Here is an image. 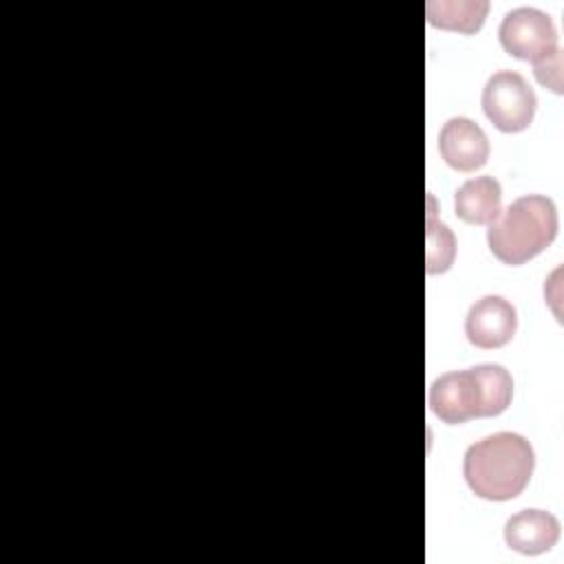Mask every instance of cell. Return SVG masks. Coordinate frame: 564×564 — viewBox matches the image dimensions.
<instances>
[{
    "label": "cell",
    "instance_id": "6da1fadb",
    "mask_svg": "<svg viewBox=\"0 0 564 564\" xmlns=\"http://www.w3.org/2000/svg\"><path fill=\"white\" fill-rule=\"evenodd\" d=\"M513 379L500 364H478L436 377L427 390L430 410L447 425L498 416L511 405Z\"/></svg>",
    "mask_w": 564,
    "mask_h": 564
},
{
    "label": "cell",
    "instance_id": "7a4b0ae2",
    "mask_svg": "<svg viewBox=\"0 0 564 564\" xmlns=\"http://www.w3.org/2000/svg\"><path fill=\"white\" fill-rule=\"evenodd\" d=\"M535 469V452L518 432H496L471 443L463 456L467 487L485 500L505 502L524 491Z\"/></svg>",
    "mask_w": 564,
    "mask_h": 564
},
{
    "label": "cell",
    "instance_id": "3957f363",
    "mask_svg": "<svg viewBox=\"0 0 564 564\" xmlns=\"http://www.w3.org/2000/svg\"><path fill=\"white\" fill-rule=\"evenodd\" d=\"M557 207L549 196L527 194L511 200L487 229L489 251L518 267L542 253L557 236Z\"/></svg>",
    "mask_w": 564,
    "mask_h": 564
},
{
    "label": "cell",
    "instance_id": "277c9868",
    "mask_svg": "<svg viewBox=\"0 0 564 564\" xmlns=\"http://www.w3.org/2000/svg\"><path fill=\"white\" fill-rule=\"evenodd\" d=\"M482 112L500 132H522L535 117L538 97L516 70L494 73L482 88Z\"/></svg>",
    "mask_w": 564,
    "mask_h": 564
},
{
    "label": "cell",
    "instance_id": "5b68a950",
    "mask_svg": "<svg viewBox=\"0 0 564 564\" xmlns=\"http://www.w3.org/2000/svg\"><path fill=\"white\" fill-rule=\"evenodd\" d=\"M498 40L505 53L531 64L560 51L553 20L535 7L511 9L498 26Z\"/></svg>",
    "mask_w": 564,
    "mask_h": 564
},
{
    "label": "cell",
    "instance_id": "8992f818",
    "mask_svg": "<svg viewBox=\"0 0 564 564\" xmlns=\"http://www.w3.org/2000/svg\"><path fill=\"white\" fill-rule=\"evenodd\" d=\"M518 328V313L513 304L500 295H485L476 300L465 317V335L469 344L482 350L502 348Z\"/></svg>",
    "mask_w": 564,
    "mask_h": 564
},
{
    "label": "cell",
    "instance_id": "52a82bcc",
    "mask_svg": "<svg viewBox=\"0 0 564 564\" xmlns=\"http://www.w3.org/2000/svg\"><path fill=\"white\" fill-rule=\"evenodd\" d=\"M438 152L456 172H474L489 159V139L476 121L467 117H452L441 128Z\"/></svg>",
    "mask_w": 564,
    "mask_h": 564
},
{
    "label": "cell",
    "instance_id": "ba28073f",
    "mask_svg": "<svg viewBox=\"0 0 564 564\" xmlns=\"http://www.w3.org/2000/svg\"><path fill=\"white\" fill-rule=\"evenodd\" d=\"M505 542L522 555L551 551L560 540V522L551 511L524 509L505 522Z\"/></svg>",
    "mask_w": 564,
    "mask_h": 564
},
{
    "label": "cell",
    "instance_id": "9c48e42d",
    "mask_svg": "<svg viewBox=\"0 0 564 564\" xmlns=\"http://www.w3.org/2000/svg\"><path fill=\"white\" fill-rule=\"evenodd\" d=\"M502 187L494 176L465 181L454 194V212L467 225H489L500 214Z\"/></svg>",
    "mask_w": 564,
    "mask_h": 564
},
{
    "label": "cell",
    "instance_id": "30bf717a",
    "mask_svg": "<svg viewBox=\"0 0 564 564\" xmlns=\"http://www.w3.org/2000/svg\"><path fill=\"white\" fill-rule=\"evenodd\" d=\"M487 9V2H427V22L436 29L471 35L482 26Z\"/></svg>",
    "mask_w": 564,
    "mask_h": 564
},
{
    "label": "cell",
    "instance_id": "8fae6325",
    "mask_svg": "<svg viewBox=\"0 0 564 564\" xmlns=\"http://www.w3.org/2000/svg\"><path fill=\"white\" fill-rule=\"evenodd\" d=\"M427 249H425V258H427V273L436 275V273H445L456 256V240L454 234L449 231L447 225L436 223L434 220V209H430L427 214Z\"/></svg>",
    "mask_w": 564,
    "mask_h": 564
},
{
    "label": "cell",
    "instance_id": "7c38bea8",
    "mask_svg": "<svg viewBox=\"0 0 564 564\" xmlns=\"http://www.w3.org/2000/svg\"><path fill=\"white\" fill-rule=\"evenodd\" d=\"M533 73H535V79L544 88H549V90L560 95L564 90L562 88V51H555L553 55L535 62L533 64Z\"/></svg>",
    "mask_w": 564,
    "mask_h": 564
}]
</instances>
